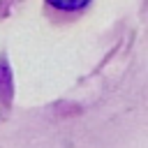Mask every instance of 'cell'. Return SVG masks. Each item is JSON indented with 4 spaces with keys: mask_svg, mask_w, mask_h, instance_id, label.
Listing matches in <instances>:
<instances>
[{
    "mask_svg": "<svg viewBox=\"0 0 148 148\" xmlns=\"http://www.w3.org/2000/svg\"><path fill=\"white\" fill-rule=\"evenodd\" d=\"M53 7H58V9H65V12H74V9H81V7H86L90 0H49Z\"/></svg>",
    "mask_w": 148,
    "mask_h": 148,
    "instance_id": "1",
    "label": "cell"
}]
</instances>
